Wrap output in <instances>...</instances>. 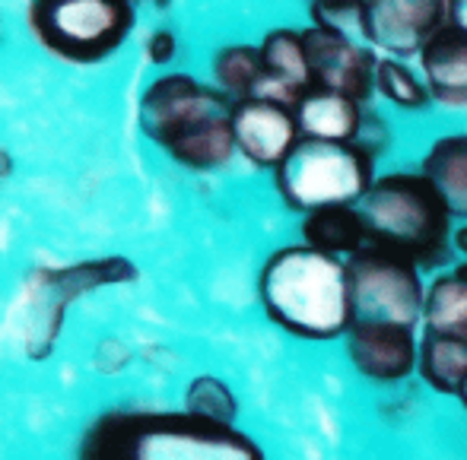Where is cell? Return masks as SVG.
<instances>
[{
    "label": "cell",
    "instance_id": "obj_22",
    "mask_svg": "<svg viewBox=\"0 0 467 460\" xmlns=\"http://www.w3.org/2000/svg\"><path fill=\"white\" fill-rule=\"evenodd\" d=\"M185 410L194 413V416L213 419V423L235 425V416H239V400H235L233 387H229L223 378H216V374H197V378L188 384Z\"/></svg>",
    "mask_w": 467,
    "mask_h": 460
},
{
    "label": "cell",
    "instance_id": "obj_23",
    "mask_svg": "<svg viewBox=\"0 0 467 460\" xmlns=\"http://www.w3.org/2000/svg\"><path fill=\"white\" fill-rule=\"evenodd\" d=\"M308 26L366 42V0H308Z\"/></svg>",
    "mask_w": 467,
    "mask_h": 460
},
{
    "label": "cell",
    "instance_id": "obj_3",
    "mask_svg": "<svg viewBox=\"0 0 467 460\" xmlns=\"http://www.w3.org/2000/svg\"><path fill=\"white\" fill-rule=\"evenodd\" d=\"M359 210L372 241L407 254L426 276L442 273L455 264L451 229L458 216L442 190L420 169L379 172L359 200Z\"/></svg>",
    "mask_w": 467,
    "mask_h": 460
},
{
    "label": "cell",
    "instance_id": "obj_15",
    "mask_svg": "<svg viewBox=\"0 0 467 460\" xmlns=\"http://www.w3.org/2000/svg\"><path fill=\"white\" fill-rule=\"evenodd\" d=\"M369 239L372 235L359 203H337V207H321L299 216V241L331 258H353L359 248L369 245Z\"/></svg>",
    "mask_w": 467,
    "mask_h": 460
},
{
    "label": "cell",
    "instance_id": "obj_14",
    "mask_svg": "<svg viewBox=\"0 0 467 460\" xmlns=\"http://www.w3.org/2000/svg\"><path fill=\"white\" fill-rule=\"evenodd\" d=\"M366 102L350 98L344 92L312 87L296 102V121L302 137L327 143H357L359 121H363Z\"/></svg>",
    "mask_w": 467,
    "mask_h": 460
},
{
    "label": "cell",
    "instance_id": "obj_16",
    "mask_svg": "<svg viewBox=\"0 0 467 460\" xmlns=\"http://www.w3.org/2000/svg\"><path fill=\"white\" fill-rule=\"evenodd\" d=\"M417 169L442 190V197L455 210L458 220H464L467 216V128L445 130V134L432 137L430 147L420 156Z\"/></svg>",
    "mask_w": 467,
    "mask_h": 460
},
{
    "label": "cell",
    "instance_id": "obj_10",
    "mask_svg": "<svg viewBox=\"0 0 467 460\" xmlns=\"http://www.w3.org/2000/svg\"><path fill=\"white\" fill-rule=\"evenodd\" d=\"M306 48L308 67H312V87L344 92L359 102H372L379 51L366 42L318 29V26H306Z\"/></svg>",
    "mask_w": 467,
    "mask_h": 460
},
{
    "label": "cell",
    "instance_id": "obj_25",
    "mask_svg": "<svg viewBox=\"0 0 467 460\" xmlns=\"http://www.w3.org/2000/svg\"><path fill=\"white\" fill-rule=\"evenodd\" d=\"M147 51H150V61L153 64H169L179 51V38L172 36L169 29H156L147 42Z\"/></svg>",
    "mask_w": 467,
    "mask_h": 460
},
{
    "label": "cell",
    "instance_id": "obj_12",
    "mask_svg": "<svg viewBox=\"0 0 467 460\" xmlns=\"http://www.w3.org/2000/svg\"><path fill=\"white\" fill-rule=\"evenodd\" d=\"M258 48L261 64H265V80H261L258 98H274V102L296 108V102L312 89L306 26H271L261 36Z\"/></svg>",
    "mask_w": 467,
    "mask_h": 460
},
{
    "label": "cell",
    "instance_id": "obj_1",
    "mask_svg": "<svg viewBox=\"0 0 467 460\" xmlns=\"http://www.w3.org/2000/svg\"><path fill=\"white\" fill-rule=\"evenodd\" d=\"M258 302L271 324L308 343L344 340L357 321L347 261L306 241L267 254L258 273Z\"/></svg>",
    "mask_w": 467,
    "mask_h": 460
},
{
    "label": "cell",
    "instance_id": "obj_21",
    "mask_svg": "<svg viewBox=\"0 0 467 460\" xmlns=\"http://www.w3.org/2000/svg\"><path fill=\"white\" fill-rule=\"evenodd\" d=\"M210 77L213 87L229 98V102H242V98H254L265 80V64H261V48L248 42H233L216 48L213 61H210Z\"/></svg>",
    "mask_w": 467,
    "mask_h": 460
},
{
    "label": "cell",
    "instance_id": "obj_13",
    "mask_svg": "<svg viewBox=\"0 0 467 460\" xmlns=\"http://www.w3.org/2000/svg\"><path fill=\"white\" fill-rule=\"evenodd\" d=\"M439 111H467V36L445 23L413 61Z\"/></svg>",
    "mask_w": 467,
    "mask_h": 460
},
{
    "label": "cell",
    "instance_id": "obj_20",
    "mask_svg": "<svg viewBox=\"0 0 467 460\" xmlns=\"http://www.w3.org/2000/svg\"><path fill=\"white\" fill-rule=\"evenodd\" d=\"M179 166L194 169V172H213V169L229 166L239 149H235L233 137V111L213 118V121L201 124L197 130H191L188 137H182L179 143L166 149Z\"/></svg>",
    "mask_w": 467,
    "mask_h": 460
},
{
    "label": "cell",
    "instance_id": "obj_27",
    "mask_svg": "<svg viewBox=\"0 0 467 460\" xmlns=\"http://www.w3.org/2000/svg\"><path fill=\"white\" fill-rule=\"evenodd\" d=\"M449 23L467 36V0H449Z\"/></svg>",
    "mask_w": 467,
    "mask_h": 460
},
{
    "label": "cell",
    "instance_id": "obj_6",
    "mask_svg": "<svg viewBox=\"0 0 467 460\" xmlns=\"http://www.w3.org/2000/svg\"><path fill=\"white\" fill-rule=\"evenodd\" d=\"M357 321H391L420 327L426 302V273L407 254L372 241L347 258Z\"/></svg>",
    "mask_w": 467,
    "mask_h": 460
},
{
    "label": "cell",
    "instance_id": "obj_5",
    "mask_svg": "<svg viewBox=\"0 0 467 460\" xmlns=\"http://www.w3.org/2000/svg\"><path fill=\"white\" fill-rule=\"evenodd\" d=\"M29 29L36 42L70 64L111 57L134 29L130 0H32Z\"/></svg>",
    "mask_w": 467,
    "mask_h": 460
},
{
    "label": "cell",
    "instance_id": "obj_18",
    "mask_svg": "<svg viewBox=\"0 0 467 460\" xmlns=\"http://www.w3.org/2000/svg\"><path fill=\"white\" fill-rule=\"evenodd\" d=\"M417 378L442 397H458L467 378V340L449 333L420 331V365Z\"/></svg>",
    "mask_w": 467,
    "mask_h": 460
},
{
    "label": "cell",
    "instance_id": "obj_17",
    "mask_svg": "<svg viewBox=\"0 0 467 460\" xmlns=\"http://www.w3.org/2000/svg\"><path fill=\"white\" fill-rule=\"evenodd\" d=\"M420 331L467 340V261H455L449 271L430 276Z\"/></svg>",
    "mask_w": 467,
    "mask_h": 460
},
{
    "label": "cell",
    "instance_id": "obj_28",
    "mask_svg": "<svg viewBox=\"0 0 467 460\" xmlns=\"http://www.w3.org/2000/svg\"><path fill=\"white\" fill-rule=\"evenodd\" d=\"M458 404H462V406H464V413H467V378H464L462 391H458Z\"/></svg>",
    "mask_w": 467,
    "mask_h": 460
},
{
    "label": "cell",
    "instance_id": "obj_11",
    "mask_svg": "<svg viewBox=\"0 0 467 460\" xmlns=\"http://www.w3.org/2000/svg\"><path fill=\"white\" fill-rule=\"evenodd\" d=\"M233 137L242 159L274 172L302 140V130L289 105L254 96L233 102Z\"/></svg>",
    "mask_w": 467,
    "mask_h": 460
},
{
    "label": "cell",
    "instance_id": "obj_26",
    "mask_svg": "<svg viewBox=\"0 0 467 460\" xmlns=\"http://www.w3.org/2000/svg\"><path fill=\"white\" fill-rule=\"evenodd\" d=\"M451 251H455V261H467V216L464 220H455V229H451Z\"/></svg>",
    "mask_w": 467,
    "mask_h": 460
},
{
    "label": "cell",
    "instance_id": "obj_24",
    "mask_svg": "<svg viewBox=\"0 0 467 460\" xmlns=\"http://www.w3.org/2000/svg\"><path fill=\"white\" fill-rule=\"evenodd\" d=\"M357 147H363L375 162L385 153H391L394 147V124L381 105L366 102L363 108V121H359V134H357Z\"/></svg>",
    "mask_w": 467,
    "mask_h": 460
},
{
    "label": "cell",
    "instance_id": "obj_7",
    "mask_svg": "<svg viewBox=\"0 0 467 460\" xmlns=\"http://www.w3.org/2000/svg\"><path fill=\"white\" fill-rule=\"evenodd\" d=\"M226 111H233V102L213 83H203L191 74H162L140 96V130L169 149L191 130Z\"/></svg>",
    "mask_w": 467,
    "mask_h": 460
},
{
    "label": "cell",
    "instance_id": "obj_19",
    "mask_svg": "<svg viewBox=\"0 0 467 460\" xmlns=\"http://www.w3.org/2000/svg\"><path fill=\"white\" fill-rule=\"evenodd\" d=\"M375 98L398 115H426L436 108L417 64L391 55H379L375 61Z\"/></svg>",
    "mask_w": 467,
    "mask_h": 460
},
{
    "label": "cell",
    "instance_id": "obj_8",
    "mask_svg": "<svg viewBox=\"0 0 467 460\" xmlns=\"http://www.w3.org/2000/svg\"><path fill=\"white\" fill-rule=\"evenodd\" d=\"M347 363L375 387H400L417 378L420 327L391 321H353L344 337Z\"/></svg>",
    "mask_w": 467,
    "mask_h": 460
},
{
    "label": "cell",
    "instance_id": "obj_2",
    "mask_svg": "<svg viewBox=\"0 0 467 460\" xmlns=\"http://www.w3.org/2000/svg\"><path fill=\"white\" fill-rule=\"evenodd\" d=\"M80 460H267L252 435L188 410H111L87 429Z\"/></svg>",
    "mask_w": 467,
    "mask_h": 460
},
{
    "label": "cell",
    "instance_id": "obj_9",
    "mask_svg": "<svg viewBox=\"0 0 467 460\" xmlns=\"http://www.w3.org/2000/svg\"><path fill=\"white\" fill-rule=\"evenodd\" d=\"M445 23L449 0H366V42L379 55L417 61Z\"/></svg>",
    "mask_w": 467,
    "mask_h": 460
},
{
    "label": "cell",
    "instance_id": "obj_4",
    "mask_svg": "<svg viewBox=\"0 0 467 460\" xmlns=\"http://www.w3.org/2000/svg\"><path fill=\"white\" fill-rule=\"evenodd\" d=\"M379 175V162L357 143H327L302 137L274 169V188L286 210L306 216L321 207L359 203Z\"/></svg>",
    "mask_w": 467,
    "mask_h": 460
}]
</instances>
